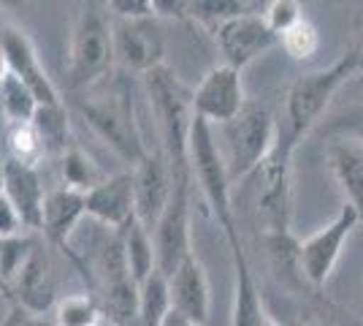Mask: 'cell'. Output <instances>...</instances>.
<instances>
[{"instance_id": "d6986e66", "label": "cell", "mask_w": 363, "mask_h": 326, "mask_svg": "<svg viewBox=\"0 0 363 326\" xmlns=\"http://www.w3.org/2000/svg\"><path fill=\"white\" fill-rule=\"evenodd\" d=\"M87 217L84 210V193H76L68 188L46 190L44 215H41V234L44 239L57 250H65L71 237L79 232L82 220Z\"/></svg>"}, {"instance_id": "9a60e30c", "label": "cell", "mask_w": 363, "mask_h": 326, "mask_svg": "<svg viewBox=\"0 0 363 326\" xmlns=\"http://www.w3.org/2000/svg\"><path fill=\"white\" fill-rule=\"evenodd\" d=\"M84 210L98 226L108 232H122L136 220V199H133V174L120 171L114 177L101 180L84 193Z\"/></svg>"}, {"instance_id": "2e32d148", "label": "cell", "mask_w": 363, "mask_h": 326, "mask_svg": "<svg viewBox=\"0 0 363 326\" xmlns=\"http://www.w3.org/2000/svg\"><path fill=\"white\" fill-rule=\"evenodd\" d=\"M11 302L30 315H44L57 305V278L44 245H35L28 266L11 283Z\"/></svg>"}, {"instance_id": "8d00e7d4", "label": "cell", "mask_w": 363, "mask_h": 326, "mask_svg": "<svg viewBox=\"0 0 363 326\" xmlns=\"http://www.w3.org/2000/svg\"><path fill=\"white\" fill-rule=\"evenodd\" d=\"M6 326H46V324L44 321H38V315H30V313H25V310H19V308H16L14 318H11Z\"/></svg>"}, {"instance_id": "7bdbcfd3", "label": "cell", "mask_w": 363, "mask_h": 326, "mask_svg": "<svg viewBox=\"0 0 363 326\" xmlns=\"http://www.w3.org/2000/svg\"><path fill=\"white\" fill-rule=\"evenodd\" d=\"M355 55H358V71H363V47L355 49Z\"/></svg>"}, {"instance_id": "836d02e7", "label": "cell", "mask_w": 363, "mask_h": 326, "mask_svg": "<svg viewBox=\"0 0 363 326\" xmlns=\"http://www.w3.org/2000/svg\"><path fill=\"white\" fill-rule=\"evenodd\" d=\"M22 232H25V223H22L19 212L14 210V204L0 193V239L16 237V234H22Z\"/></svg>"}, {"instance_id": "f6af8a7d", "label": "cell", "mask_w": 363, "mask_h": 326, "mask_svg": "<svg viewBox=\"0 0 363 326\" xmlns=\"http://www.w3.org/2000/svg\"><path fill=\"white\" fill-rule=\"evenodd\" d=\"M95 326H117V324H111L108 318H104V321H98V324H95Z\"/></svg>"}, {"instance_id": "7402d4cb", "label": "cell", "mask_w": 363, "mask_h": 326, "mask_svg": "<svg viewBox=\"0 0 363 326\" xmlns=\"http://www.w3.org/2000/svg\"><path fill=\"white\" fill-rule=\"evenodd\" d=\"M120 234L122 253H125V264L128 272L136 283H144L155 272V245H152V232L144 229L138 220L130 226H125Z\"/></svg>"}, {"instance_id": "4dcf8cb0", "label": "cell", "mask_w": 363, "mask_h": 326, "mask_svg": "<svg viewBox=\"0 0 363 326\" xmlns=\"http://www.w3.org/2000/svg\"><path fill=\"white\" fill-rule=\"evenodd\" d=\"M279 44H282V49L288 52L293 60H309V58H315V52L320 49V33L309 22V16H303L293 28H288L279 36Z\"/></svg>"}, {"instance_id": "bcb514c9", "label": "cell", "mask_w": 363, "mask_h": 326, "mask_svg": "<svg viewBox=\"0 0 363 326\" xmlns=\"http://www.w3.org/2000/svg\"><path fill=\"white\" fill-rule=\"evenodd\" d=\"M350 326H363V321H355V324H350Z\"/></svg>"}, {"instance_id": "e0dca14e", "label": "cell", "mask_w": 363, "mask_h": 326, "mask_svg": "<svg viewBox=\"0 0 363 326\" xmlns=\"http://www.w3.org/2000/svg\"><path fill=\"white\" fill-rule=\"evenodd\" d=\"M168 291H171V310L182 313L196 326H203L209 321V310H212L209 278L203 264L196 259V253L174 269V275L168 278Z\"/></svg>"}, {"instance_id": "7dc6e473", "label": "cell", "mask_w": 363, "mask_h": 326, "mask_svg": "<svg viewBox=\"0 0 363 326\" xmlns=\"http://www.w3.org/2000/svg\"><path fill=\"white\" fill-rule=\"evenodd\" d=\"M136 326H138V324H136Z\"/></svg>"}, {"instance_id": "ac0fdd59", "label": "cell", "mask_w": 363, "mask_h": 326, "mask_svg": "<svg viewBox=\"0 0 363 326\" xmlns=\"http://www.w3.org/2000/svg\"><path fill=\"white\" fill-rule=\"evenodd\" d=\"M3 196L14 204V210L25 223V232H41L46 190L35 166H25V163H16L11 158H6Z\"/></svg>"}, {"instance_id": "f546056e", "label": "cell", "mask_w": 363, "mask_h": 326, "mask_svg": "<svg viewBox=\"0 0 363 326\" xmlns=\"http://www.w3.org/2000/svg\"><path fill=\"white\" fill-rule=\"evenodd\" d=\"M98 321H104V313L90 291L62 296L55 305V326H95Z\"/></svg>"}, {"instance_id": "ba28073f", "label": "cell", "mask_w": 363, "mask_h": 326, "mask_svg": "<svg viewBox=\"0 0 363 326\" xmlns=\"http://www.w3.org/2000/svg\"><path fill=\"white\" fill-rule=\"evenodd\" d=\"M358 223H361V215L345 202L328 226H323L320 232L298 242V264H301L303 278L309 280L315 291H320L333 275V269L342 259V248Z\"/></svg>"}, {"instance_id": "52a82bcc", "label": "cell", "mask_w": 363, "mask_h": 326, "mask_svg": "<svg viewBox=\"0 0 363 326\" xmlns=\"http://www.w3.org/2000/svg\"><path fill=\"white\" fill-rule=\"evenodd\" d=\"M190 183L193 177H174L171 199H168L163 215L152 226V245H155V269L171 278L174 269L193 256L190 242Z\"/></svg>"}, {"instance_id": "30bf717a", "label": "cell", "mask_w": 363, "mask_h": 326, "mask_svg": "<svg viewBox=\"0 0 363 326\" xmlns=\"http://www.w3.org/2000/svg\"><path fill=\"white\" fill-rule=\"evenodd\" d=\"M242 71L230 65H214L193 90V117L206 125H228L244 109Z\"/></svg>"}, {"instance_id": "e575fe53", "label": "cell", "mask_w": 363, "mask_h": 326, "mask_svg": "<svg viewBox=\"0 0 363 326\" xmlns=\"http://www.w3.org/2000/svg\"><path fill=\"white\" fill-rule=\"evenodd\" d=\"M155 16H171V19H184L187 16V0H152Z\"/></svg>"}, {"instance_id": "83f0119b", "label": "cell", "mask_w": 363, "mask_h": 326, "mask_svg": "<svg viewBox=\"0 0 363 326\" xmlns=\"http://www.w3.org/2000/svg\"><path fill=\"white\" fill-rule=\"evenodd\" d=\"M35 237L30 232H22L16 237H6L0 239V278L9 286L11 291V283L19 278V272L28 266L33 250H35Z\"/></svg>"}, {"instance_id": "d590c367", "label": "cell", "mask_w": 363, "mask_h": 326, "mask_svg": "<svg viewBox=\"0 0 363 326\" xmlns=\"http://www.w3.org/2000/svg\"><path fill=\"white\" fill-rule=\"evenodd\" d=\"M342 131V136H352V139H361L363 141V107L358 112H352L345 123L336 125Z\"/></svg>"}, {"instance_id": "4316f807", "label": "cell", "mask_w": 363, "mask_h": 326, "mask_svg": "<svg viewBox=\"0 0 363 326\" xmlns=\"http://www.w3.org/2000/svg\"><path fill=\"white\" fill-rule=\"evenodd\" d=\"M255 9V3H242V0H187V16L209 25L212 31L236 16L252 14Z\"/></svg>"}, {"instance_id": "5b68a950", "label": "cell", "mask_w": 363, "mask_h": 326, "mask_svg": "<svg viewBox=\"0 0 363 326\" xmlns=\"http://www.w3.org/2000/svg\"><path fill=\"white\" fill-rule=\"evenodd\" d=\"M114 65L111 16L101 6H84L76 19L68 55V82L74 90H87L101 85Z\"/></svg>"}, {"instance_id": "ee69618b", "label": "cell", "mask_w": 363, "mask_h": 326, "mask_svg": "<svg viewBox=\"0 0 363 326\" xmlns=\"http://www.w3.org/2000/svg\"><path fill=\"white\" fill-rule=\"evenodd\" d=\"M263 326H285L282 321H277V318H266V324Z\"/></svg>"}, {"instance_id": "1f68e13d", "label": "cell", "mask_w": 363, "mask_h": 326, "mask_svg": "<svg viewBox=\"0 0 363 326\" xmlns=\"http://www.w3.org/2000/svg\"><path fill=\"white\" fill-rule=\"evenodd\" d=\"M303 9L301 3H296V0H274L266 6V11H263V19H266V25H269V31L279 38L282 33L293 28L298 19H303Z\"/></svg>"}, {"instance_id": "d4e9b609", "label": "cell", "mask_w": 363, "mask_h": 326, "mask_svg": "<svg viewBox=\"0 0 363 326\" xmlns=\"http://www.w3.org/2000/svg\"><path fill=\"white\" fill-rule=\"evenodd\" d=\"M3 141H6V158H11L16 163L38 169V163L46 158L44 141L38 136L33 120L30 123H9L6 134H3Z\"/></svg>"}, {"instance_id": "d6a6232c", "label": "cell", "mask_w": 363, "mask_h": 326, "mask_svg": "<svg viewBox=\"0 0 363 326\" xmlns=\"http://www.w3.org/2000/svg\"><path fill=\"white\" fill-rule=\"evenodd\" d=\"M104 9L114 19H150L155 16L152 0H108Z\"/></svg>"}, {"instance_id": "f35d334b", "label": "cell", "mask_w": 363, "mask_h": 326, "mask_svg": "<svg viewBox=\"0 0 363 326\" xmlns=\"http://www.w3.org/2000/svg\"><path fill=\"white\" fill-rule=\"evenodd\" d=\"M9 77V63H6V55H3V49H0V82Z\"/></svg>"}, {"instance_id": "484cf974", "label": "cell", "mask_w": 363, "mask_h": 326, "mask_svg": "<svg viewBox=\"0 0 363 326\" xmlns=\"http://www.w3.org/2000/svg\"><path fill=\"white\" fill-rule=\"evenodd\" d=\"M60 163H62V183H65L62 188H68V190L87 193V190H92V188L104 180V177L98 174V169H95L92 158L87 156L82 147H76V144H71V147L62 153Z\"/></svg>"}, {"instance_id": "3957f363", "label": "cell", "mask_w": 363, "mask_h": 326, "mask_svg": "<svg viewBox=\"0 0 363 326\" xmlns=\"http://www.w3.org/2000/svg\"><path fill=\"white\" fill-rule=\"evenodd\" d=\"M79 112L87 117L90 128L106 141L117 156L136 166L141 158L150 153L144 144L141 128L136 123V109H133V93L125 79H114L106 95H92L79 101Z\"/></svg>"}, {"instance_id": "ab89813d", "label": "cell", "mask_w": 363, "mask_h": 326, "mask_svg": "<svg viewBox=\"0 0 363 326\" xmlns=\"http://www.w3.org/2000/svg\"><path fill=\"white\" fill-rule=\"evenodd\" d=\"M3 180H6V156L0 153V193H3Z\"/></svg>"}, {"instance_id": "74e56055", "label": "cell", "mask_w": 363, "mask_h": 326, "mask_svg": "<svg viewBox=\"0 0 363 326\" xmlns=\"http://www.w3.org/2000/svg\"><path fill=\"white\" fill-rule=\"evenodd\" d=\"M160 326H196L193 321H187L182 313H177V310H168V315L160 321Z\"/></svg>"}, {"instance_id": "603a6c76", "label": "cell", "mask_w": 363, "mask_h": 326, "mask_svg": "<svg viewBox=\"0 0 363 326\" xmlns=\"http://www.w3.org/2000/svg\"><path fill=\"white\" fill-rule=\"evenodd\" d=\"M171 310L168 278L157 269L144 283H138V326H160Z\"/></svg>"}, {"instance_id": "8fae6325", "label": "cell", "mask_w": 363, "mask_h": 326, "mask_svg": "<svg viewBox=\"0 0 363 326\" xmlns=\"http://www.w3.org/2000/svg\"><path fill=\"white\" fill-rule=\"evenodd\" d=\"M111 41H114V60L125 71L150 74L152 68L163 65V33L155 16L150 19H111Z\"/></svg>"}, {"instance_id": "b9f144b4", "label": "cell", "mask_w": 363, "mask_h": 326, "mask_svg": "<svg viewBox=\"0 0 363 326\" xmlns=\"http://www.w3.org/2000/svg\"><path fill=\"white\" fill-rule=\"evenodd\" d=\"M0 294L6 296V299H11V291H9V286L3 283V278H0Z\"/></svg>"}, {"instance_id": "7c38bea8", "label": "cell", "mask_w": 363, "mask_h": 326, "mask_svg": "<svg viewBox=\"0 0 363 326\" xmlns=\"http://www.w3.org/2000/svg\"><path fill=\"white\" fill-rule=\"evenodd\" d=\"M290 147L285 136L279 134L277 147L263 163V188H260V217H263V234H290Z\"/></svg>"}, {"instance_id": "44dd1931", "label": "cell", "mask_w": 363, "mask_h": 326, "mask_svg": "<svg viewBox=\"0 0 363 326\" xmlns=\"http://www.w3.org/2000/svg\"><path fill=\"white\" fill-rule=\"evenodd\" d=\"M230 253H233V269H236L230 326H263L269 313H266V305H263V294H260L252 264H250L244 248H236Z\"/></svg>"}, {"instance_id": "cb8c5ba5", "label": "cell", "mask_w": 363, "mask_h": 326, "mask_svg": "<svg viewBox=\"0 0 363 326\" xmlns=\"http://www.w3.org/2000/svg\"><path fill=\"white\" fill-rule=\"evenodd\" d=\"M33 125L44 141L46 156H62L71 147V128H68V112L62 104L55 107H38Z\"/></svg>"}, {"instance_id": "277c9868", "label": "cell", "mask_w": 363, "mask_h": 326, "mask_svg": "<svg viewBox=\"0 0 363 326\" xmlns=\"http://www.w3.org/2000/svg\"><path fill=\"white\" fill-rule=\"evenodd\" d=\"M355 71H358V55H355V49H350L347 55H342L333 65L312 71V74H303L293 82L288 93V107H285V114H288L285 141L293 150L320 123V117L325 114L331 98L339 93V87Z\"/></svg>"}, {"instance_id": "6da1fadb", "label": "cell", "mask_w": 363, "mask_h": 326, "mask_svg": "<svg viewBox=\"0 0 363 326\" xmlns=\"http://www.w3.org/2000/svg\"><path fill=\"white\" fill-rule=\"evenodd\" d=\"M147 85V98H150L152 117L157 128V150L166 156L171 174L184 177L190 174V161H187V141H190V128H193V93L182 85L177 74L168 65H157L150 74H144Z\"/></svg>"}, {"instance_id": "f1b7e54d", "label": "cell", "mask_w": 363, "mask_h": 326, "mask_svg": "<svg viewBox=\"0 0 363 326\" xmlns=\"http://www.w3.org/2000/svg\"><path fill=\"white\" fill-rule=\"evenodd\" d=\"M0 107L6 114V123H30L38 112V101L19 79L9 74L0 82Z\"/></svg>"}, {"instance_id": "9c48e42d", "label": "cell", "mask_w": 363, "mask_h": 326, "mask_svg": "<svg viewBox=\"0 0 363 326\" xmlns=\"http://www.w3.org/2000/svg\"><path fill=\"white\" fill-rule=\"evenodd\" d=\"M0 49L9 63V74L16 77L38 101V107H55L62 104L60 90L49 79L46 68L41 65L38 49L30 41V36L16 25H0Z\"/></svg>"}, {"instance_id": "5bb4252c", "label": "cell", "mask_w": 363, "mask_h": 326, "mask_svg": "<svg viewBox=\"0 0 363 326\" xmlns=\"http://www.w3.org/2000/svg\"><path fill=\"white\" fill-rule=\"evenodd\" d=\"M214 36H217V47L225 58V65L236 68V71H242L244 65H250L263 52H269L274 44H279V38L269 31L260 11L230 19L225 25H220Z\"/></svg>"}, {"instance_id": "7a4b0ae2", "label": "cell", "mask_w": 363, "mask_h": 326, "mask_svg": "<svg viewBox=\"0 0 363 326\" xmlns=\"http://www.w3.org/2000/svg\"><path fill=\"white\" fill-rule=\"evenodd\" d=\"M187 161H190V177L201 188L217 226L228 237L230 250L244 248L242 237H239V226H236V207H233V190H230L233 183L228 177L225 158H223L217 141H214L212 125H206L198 117L193 120V128H190Z\"/></svg>"}, {"instance_id": "4fadbf2b", "label": "cell", "mask_w": 363, "mask_h": 326, "mask_svg": "<svg viewBox=\"0 0 363 326\" xmlns=\"http://www.w3.org/2000/svg\"><path fill=\"white\" fill-rule=\"evenodd\" d=\"M133 199H136V220L150 229L157 223V217L163 215L168 199H171V188H174V174L168 166L166 156L160 150H150L136 163L133 169Z\"/></svg>"}, {"instance_id": "8992f818", "label": "cell", "mask_w": 363, "mask_h": 326, "mask_svg": "<svg viewBox=\"0 0 363 326\" xmlns=\"http://www.w3.org/2000/svg\"><path fill=\"white\" fill-rule=\"evenodd\" d=\"M225 166L230 183H239L252 171L263 169V163L269 161L279 139L272 109L257 101H247L242 112L225 125Z\"/></svg>"}, {"instance_id": "60d3db41", "label": "cell", "mask_w": 363, "mask_h": 326, "mask_svg": "<svg viewBox=\"0 0 363 326\" xmlns=\"http://www.w3.org/2000/svg\"><path fill=\"white\" fill-rule=\"evenodd\" d=\"M6 114H3V107H0V139H3V134H6Z\"/></svg>"}, {"instance_id": "ffe728a7", "label": "cell", "mask_w": 363, "mask_h": 326, "mask_svg": "<svg viewBox=\"0 0 363 326\" xmlns=\"http://www.w3.org/2000/svg\"><path fill=\"white\" fill-rule=\"evenodd\" d=\"M328 161L336 183L345 193V202L363 220V141L352 136H339L328 147Z\"/></svg>"}]
</instances>
